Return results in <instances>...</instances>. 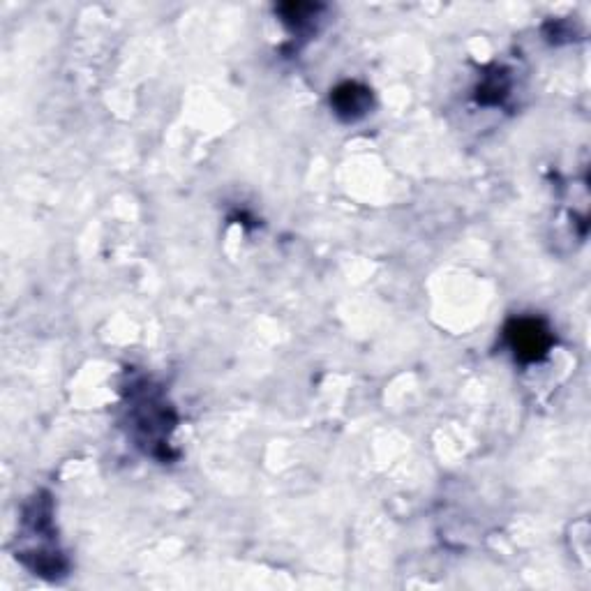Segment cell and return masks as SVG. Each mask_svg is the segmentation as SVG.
<instances>
[{
    "instance_id": "cell-1",
    "label": "cell",
    "mask_w": 591,
    "mask_h": 591,
    "mask_svg": "<svg viewBox=\"0 0 591 591\" xmlns=\"http://www.w3.org/2000/svg\"><path fill=\"white\" fill-rule=\"evenodd\" d=\"M506 338L520 361H538L548 354L550 331L536 319H518L506 328Z\"/></svg>"
},
{
    "instance_id": "cell-2",
    "label": "cell",
    "mask_w": 591,
    "mask_h": 591,
    "mask_svg": "<svg viewBox=\"0 0 591 591\" xmlns=\"http://www.w3.org/2000/svg\"><path fill=\"white\" fill-rule=\"evenodd\" d=\"M335 111L347 121H354V118L363 116L370 107V91L368 88L358 84H344L331 97Z\"/></svg>"
}]
</instances>
